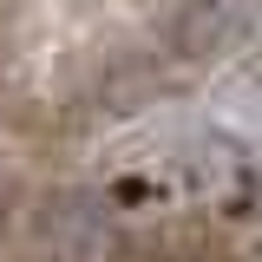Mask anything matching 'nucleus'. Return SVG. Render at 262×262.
Masks as SVG:
<instances>
[{
    "mask_svg": "<svg viewBox=\"0 0 262 262\" xmlns=\"http://www.w3.org/2000/svg\"><path fill=\"white\" fill-rule=\"evenodd\" d=\"M249 27V0H203V7H190L184 20H177V46L184 53H216V46H229L236 33Z\"/></svg>",
    "mask_w": 262,
    "mask_h": 262,
    "instance_id": "f257e3e1",
    "label": "nucleus"
}]
</instances>
